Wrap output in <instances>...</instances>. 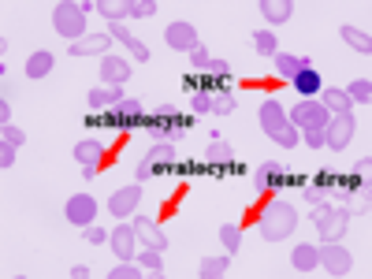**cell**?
Segmentation results:
<instances>
[{"mask_svg": "<svg viewBox=\"0 0 372 279\" xmlns=\"http://www.w3.org/2000/svg\"><path fill=\"white\" fill-rule=\"evenodd\" d=\"M86 8H89V4H56V11H52L56 34L68 37L71 45L86 37Z\"/></svg>", "mask_w": 372, "mask_h": 279, "instance_id": "cell-3", "label": "cell"}, {"mask_svg": "<svg viewBox=\"0 0 372 279\" xmlns=\"http://www.w3.org/2000/svg\"><path fill=\"white\" fill-rule=\"evenodd\" d=\"M108 34H112V37H119V42H123V45H127L130 52H135V60H149V49H145V45L138 42V37L127 30L123 23H112V30H108Z\"/></svg>", "mask_w": 372, "mask_h": 279, "instance_id": "cell-21", "label": "cell"}, {"mask_svg": "<svg viewBox=\"0 0 372 279\" xmlns=\"http://www.w3.org/2000/svg\"><path fill=\"white\" fill-rule=\"evenodd\" d=\"M108 275H112V279H138L142 272L135 268V264H116V268H112Z\"/></svg>", "mask_w": 372, "mask_h": 279, "instance_id": "cell-44", "label": "cell"}, {"mask_svg": "<svg viewBox=\"0 0 372 279\" xmlns=\"http://www.w3.org/2000/svg\"><path fill=\"white\" fill-rule=\"evenodd\" d=\"M290 86H294V89L302 93V97H313V93L321 89V75H316V68L309 63V68H302L294 78H290Z\"/></svg>", "mask_w": 372, "mask_h": 279, "instance_id": "cell-20", "label": "cell"}, {"mask_svg": "<svg viewBox=\"0 0 372 279\" xmlns=\"http://www.w3.org/2000/svg\"><path fill=\"white\" fill-rule=\"evenodd\" d=\"M112 45V34H86L82 42H75L68 52L71 56H97V52H108Z\"/></svg>", "mask_w": 372, "mask_h": 279, "instance_id": "cell-17", "label": "cell"}, {"mask_svg": "<svg viewBox=\"0 0 372 279\" xmlns=\"http://www.w3.org/2000/svg\"><path fill=\"white\" fill-rule=\"evenodd\" d=\"M156 4L153 0H127V16H135V19H145V16H153Z\"/></svg>", "mask_w": 372, "mask_h": 279, "instance_id": "cell-36", "label": "cell"}, {"mask_svg": "<svg viewBox=\"0 0 372 279\" xmlns=\"http://www.w3.org/2000/svg\"><path fill=\"white\" fill-rule=\"evenodd\" d=\"M220 238H223V246H228V254H235V249L242 246V231H238L235 223H228V228L220 231Z\"/></svg>", "mask_w": 372, "mask_h": 279, "instance_id": "cell-37", "label": "cell"}, {"mask_svg": "<svg viewBox=\"0 0 372 279\" xmlns=\"http://www.w3.org/2000/svg\"><path fill=\"white\" fill-rule=\"evenodd\" d=\"M302 142L309 149H324V130H302Z\"/></svg>", "mask_w": 372, "mask_h": 279, "instance_id": "cell-43", "label": "cell"}, {"mask_svg": "<svg viewBox=\"0 0 372 279\" xmlns=\"http://www.w3.org/2000/svg\"><path fill=\"white\" fill-rule=\"evenodd\" d=\"M97 11H101L104 19H112V23L127 19V4H112V0H97Z\"/></svg>", "mask_w": 372, "mask_h": 279, "instance_id": "cell-34", "label": "cell"}, {"mask_svg": "<svg viewBox=\"0 0 372 279\" xmlns=\"http://www.w3.org/2000/svg\"><path fill=\"white\" fill-rule=\"evenodd\" d=\"M261 16L268 19V23H287L290 16H294V4H290V0H264Z\"/></svg>", "mask_w": 372, "mask_h": 279, "instance_id": "cell-22", "label": "cell"}, {"mask_svg": "<svg viewBox=\"0 0 372 279\" xmlns=\"http://www.w3.org/2000/svg\"><path fill=\"white\" fill-rule=\"evenodd\" d=\"M313 223H316V231H321L324 242H339V238L347 235L350 212H347V209H335V205H316Z\"/></svg>", "mask_w": 372, "mask_h": 279, "instance_id": "cell-4", "label": "cell"}, {"mask_svg": "<svg viewBox=\"0 0 372 279\" xmlns=\"http://www.w3.org/2000/svg\"><path fill=\"white\" fill-rule=\"evenodd\" d=\"M316 264H324L331 275H347L350 272V254L335 242H324V246H316Z\"/></svg>", "mask_w": 372, "mask_h": 279, "instance_id": "cell-9", "label": "cell"}, {"mask_svg": "<svg viewBox=\"0 0 372 279\" xmlns=\"http://www.w3.org/2000/svg\"><path fill=\"white\" fill-rule=\"evenodd\" d=\"M101 78H104L108 86H123L127 78H130V63L119 60V56H104V60H101Z\"/></svg>", "mask_w": 372, "mask_h": 279, "instance_id": "cell-18", "label": "cell"}, {"mask_svg": "<svg viewBox=\"0 0 372 279\" xmlns=\"http://www.w3.org/2000/svg\"><path fill=\"white\" fill-rule=\"evenodd\" d=\"M302 68H309V60H302V56H275V71L283 78H294Z\"/></svg>", "mask_w": 372, "mask_h": 279, "instance_id": "cell-28", "label": "cell"}, {"mask_svg": "<svg viewBox=\"0 0 372 279\" xmlns=\"http://www.w3.org/2000/svg\"><path fill=\"white\" fill-rule=\"evenodd\" d=\"M342 42H347L350 49H357V52H372V37L365 30H354V26H342Z\"/></svg>", "mask_w": 372, "mask_h": 279, "instance_id": "cell-27", "label": "cell"}, {"mask_svg": "<svg viewBox=\"0 0 372 279\" xmlns=\"http://www.w3.org/2000/svg\"><path fill=\"white\" fill-rule=\"evenodd\" d=\"M0 164H4V171L16 164V145H4V149H0Z\"/></svg>", "mask_w": 372, "mask_h": 279, "instance_id": "cell-46", "label": "cell"}, {"mask_svg": "<svg viewBox=\"0 0 372 279\" xmlns=\"http://www.w3.org/2000/svg\"><path fill=\"white\" fill-rule=\"evenodd\" d=\"M190 60H194V68H197V71H209V60H212V56H209V49H205V45H197V49L190 52Z\"/></svg>", "mask_w": 372, "mask_h": 279, "instance_id": "cell-42", "label": "cell"}, {"mask_svg": "<svg viewBox=\"0 0 372 279\" xmlns=\"http://www.w3.org/2000/svg\"><path fill=\"white\" fill-rule=\"evenodd\" d=\"M119 101H123L119 86H97V89H89V108H104V104H119Z\"/></svg>", "mask_w": 372, "mask_h": 279, "instance_id": "cell-26", "label": "cell"}, {"mask_svg": "<svg viewBox=\"0 0 372 279\" xmlns=\"http://www.w3.org/2000/svg\"><path fill=\"white\" fill-rule=\"evenodd\" d=\"M275 142H279V145H287V149H294V145L302 142V130H298V127H283V130L275 135Z\"/></svg>", "mask_w": 372, "mask_h": 279, "instance_id": "cell-38", "label": "cell"}, {"mask_svg": "<svg viewBox=\"0 0 372 279\" xmlns=\"http://www.w3.org/2000/svg\"><path fill=\"white\" fill-rule=\"evenodd\" d=\"M171 164H175V145L156 142L153 149L138 161V182H142V179H149V175H156V171H164V168H171Z\"/></svg>", "mask_w": 372, "mask_h": 279, "instance_id": "cell-7", "label": "cell"}, {"mask_svg": "<svg viewBox=\"0 0 372 279\" xmlns=\"http://www.w3.org/2000/svg\"><path fill=\"white\" fill-rule=\"evenodd\" d=\"M321 104L328 108V116H331V112H335V116H350V108H354V101H350L342 89H328Z\"/></svg>", "mask_w": 372, "mask_h": 279, "instance_id": "cell-23", "label": "cell"}, {"mask_svg": "<svg viewBox=\"0 0 372 279\" xmlns=\"http://www.w3.org/2000/svg\"><path fill=\"white\" fill-rule=\"evenodd\" d=\"M328 119H331V116H328V108H324L321 101L302 97L294 108H290V119H287V123H290V127H298V130H324V127H328Z\"/></svg>", "mask_w": 372, "mask_h": 279, "instance_id": "cell-5", "label": "cell"}, {"mask_svg": "<svg viewBox=\"0 0 372 279\" xmlns=\"http://www.w3.org/2000/svg\"><path fill=\"white\" fill-rule=\"evenodd\" d=\"M68 223H75V228H86V223H93L97 220V202H93L89 194H78V197H71L68 202Z\"/></svg>", "mask_w": 372, "mask_h": 279, "instance_id": "cell-12", "label": "cell"}, {"mask_svg": "<svg viewBox=\"0 0 372 279\" xmlns=\"http://www.w3.org/2000/svg\"><path fill=\"white\" fill-rule=\"evenodd\" d=\"M212 112H216V116L235 112V97H231V93H216V101H212Z\"/></svg>", "mask_w": 372, "mask_h": 279, "instance_id": "cell-40", "label": "cell"}, {"mask_svg": "<svg viewBox=\"0 0 372 279\" xmlns=\"http://www.w3.org/2000/svg\"><path fill=\"white\" fill-rule=\"evenodd\" d=\"M305 202H313V205H328L331 202V190L324 182H316V186H305Z\"/></svg>", "mask_w": 372, "mask_h": 279, "instance_id": "cell-35", "label": "cell"}, {"mask_svg": "<svg viewBox=\"0 0 372 279\" xmlns=\"http://www.w3.org/2000/svg\"><path fill=\"white\" fill-rule=\"evenodd\" d=\"M138 261H142V272H149V275H161V272H164V264H161V249H153V246H145V254H142Z\"/></svg>", "mask_w": 372, "mask_h": 279, "instance_id": "cell-30", "label": "cell"}, {"mask_svg": "<svg viewBox=\"0 0 372 279\" xmlns=\"http://www.w3.org/2000/svg\"><path fill=\"white\" fill-rule=\"evenodd\" d=\"M82 238H86V242H93V246H101V242H108V231H101L97 228V223H86V228H82Z\"/></svg>", "mask_w": 372, "mask_h": 279, "instance_id": "cell-39", "label": "cell"}, {"mask_svg": "<svg viewBox=\"0 0 372 279\" xmlns=\"http://www.w3.org/2000/svg\"><path fill=\"white\" fill-rule=\"evenodd\" d=\"M135 231H138V238H142V242H145V246L161 249V254H164V249H168V235L161 231V223H153V220H145V216H138V220H135Z\"/></svg>", "mask_w": 372, "mask_h": 279, "instance_id": "cell-16", "label": "cell"}, {"mask_svg": "<svg viewBox=\"0 0 372 279\" xmlns=\"http://www.w3.org/2000/svg\"><path fill=\"white\" fill-rule=\"evenodd\" d=\"M142 127L153 135V142H168L171 145L186 127H190V116H182V112L171 108V104H164V108H156V116H145Z\"/></svg>", "mask_w": 372, "mask_h": 279, "instance_id": "cell-2", "label": "cell"}, {"mask_svg": "<svg viewBox=\"0 0 372 279\" xmlns=\"http://www.w3.org/2000/svg\"><path fill=\"white\" fill-rule=\"evenodd\" d=\"M205 161H209V164H235V153H231V145L223 142V138L212 135V145L205 149Z\"/></svg>", "mask_w": 372, "mask_h": 279, "instance_id": "cell-25", "label": "cell"}, {"mask_svg": "<svg viewBox=\"0 0 372 279\" xmlns=\"http://www.w3.org/2000/svg\"><path fill=\"white\" fill-rule=\"evenodd\" d=\"M347 97H350V101H361V104H368V101H372V82H368V78H357V82H350Z\"/></svg>", "mask_w": 372, "mask_h": 279, "instance_id": "cell-33", "label": "cell"}, {"mask_svg": "<svg viewBox=\"0 0 372 279\" xmlns=\"http://www.w3.org/2000/svg\"><path fill=\"white\" fill-rule=\"evenodd\" d=\"M254 49L261 52V56H275V52H279L275 49V34L272 30H257L254 34Z\"/></svg>", "mask_w": 372, "mask_h": 279, "instance_id": "cell-32", "label": "cell"}, {"mask_svg": "<svg viewBox=\"0 0 372 279\" xmlns=\"http://www.w3.org/2000/svg\"><path fill=\"white\" fill-rule=\"evenodd\" d=\"M212 101H216V93H194L190 108L194 112H212Z\"/></svg>", "mask_w": 372, "mask_h": 279, "instance_id": "cell-41", "label": "cell"}, {"mask_svg": "<svg viewBox=\"0 0 372 279\" xmlns=\"http://www.w3.org/2000/svg\"><path fill=\"white\" fill-rule=\"evenodd\" d=\"M164 42H168L171 49H179V52H194L197 45H202V42H197L194 23H186V19H179V23H171V26H168Z\"/></svg>", "mask_w": 372, "mask_h": 279, "instance_id": "cell-11", "label": "cell"}, {"mask_svg": "<svg viewBox=\"0 0 372 279\" xmlns=\"http://www.w3.org/2000/svg\"><path fill=\"white\" fill-rule=\"evenodd\" d=\"M287 182H294L287 175V168L283 164H275V161H268V164H261L257 168V175H254V186L261 194H268V190H279V186H287Z\"/></svg>", "mask_w": 372, "mask_h": 279, "instance_id": "cell-10", "label": "cell"}, {"mask_svg": "<svg viewBox=\"0 0 372 279\" xmlns=\"http://www.w3.org/2000/svg\"><path fill=\"white\" fill-rule=\"evenodd\" d=\"M142 119H145V112H142V101H119V104H112V112L108 116H101L97 123H104V127H116V130H135V127H142Z\"/></svg>", "mask_w": 372, "mask_h": 279, "instance_id": "cell-6", "label": "cell"}, {"mask_svg": "<svg viewBox=\"0 0 372 279\" xmlns=\"http://www.w3.org/2000/svg\"><path fill=\"white\" fill-rule=\"evenodd\" d=\"M261 127H264V135H268V138H275L283 127H290L287 123V108L275 97H268V101L261 104Z\"/></svg>", "mask_w": 372, "mask_h": 279, "instance_id": "cell-13", "label": "cell"}, {"mask_svg": "<svg viewBox=\"0 0 372 279\" xmlns=\"http://www.w3.org/2000/svg\"><path fill=\"white\" fill-rule=\"evenodd\" d=\"M197 275H202V279H212V275H228V257H209L205 264H202V268H197Z\"/></svg>", "mask_w": 372, "mask_h": 279, "instance_id": "cell-31", "label": "cell"}, {"mask_svg": "<svg viewBox=\"0 0 372 279\" xmlns=\"http://www.w3.org/2000/svg\"><path fill=\"white\" fill-rule=\"evenodd\" d=\"M298 228V212L290 202H272L261 216V238L264 242H283V238Z\"/></svg>", "mask_w": 372, "mask_h": 279, "instance_id": "cell-1", "label": "cell"}, {"mask_svg": "<svg viewBox=\"0 0 372 279\" xmlns=\"http://www.w3.org/2000/svg\"><path fill=\"white\" fill-rule=\"evenodd\" d=\"M52 71V52H45V49H37L30 60H26V78H45Z\"/></svg>", "mask_w": 372, "mask_h": 279, "instance_id": "cell-24", "label": "cell"}, {"mask_svg": "<svg viewBox=\"0 0 372 279\" xmlns=\"http://www.w3.org/2000/svg\"><path fill=\"white\" fill-rule=\"evenodd\" d=\"M23 142H26V135H23L19 127H4V145H16V149H19Z\"/></svg>", "mask_w": 372, "mask_h": 279, "instance_id": "cell-45", "label": "cell"}, {"mask_svg": "<svg viewBox=\"0 0 372 279\" xmlns=\"http://www.w3.org/2000/svg\"><path fill=\"white\" fill-rule=\"evenodd\" d=\"M290 261H294L298 272H313V268H316V246H298Z\"/></svg>", "mask_w": 372, "mask_h": 279, "instance_id": "cell-29", "label": "cell"}, {"mask_svg": "<svg viewBox=\"0 0 372 279\" xmlns=\"http://www.w3.org/2000/svg\"><path fill=\"white\" fill-rule=\"evenodd\" d=\"M101 156H104V149H101V142H93V138H86V142L75 145V161L82 164V168H97Z\"/></svg>", "mask_w": 372, "mask_h": 279, "instance_id": "cell-19", "label": "cell"}, {"mask_svg": "<svg viewBox=\"0 0 372 279\" xmlns=\"http://www.w3.org/2000/svg\"><path fill=\"white\" fill-rule=\"evenodd\" d=\"M354 116H335V119H328V127H324V145H331V149H347V145L354 142Z\"/></svg>", "mask_w": 372, "mask_h": 279, "instance_id": "cell-8", "label": "cell"}, {"mask_svg": "<svg viewBox=\"0 0 372 279\" xmlns=\"http://www.w3.org/2000/svg\"><path fill=\"white\" fill-rule=\"evenodd\" d=\"M138 202H142V182H130V186H123V190H116V194H112L108 209L116 212L119 220H127L130 212L138 209Z\"/></svg>", "mask_w": 372, "mask_h": 279, "instance_id": "cell-14", "label": "cell"}, {"mask_svg": "<svg viewBox=\"0 0 372 279\" xmlns=\"http://www.w3.org/2000/svg\"><path fill=\"white\" fill-rule=\"evenodd\" d=\"M108 242H112V254H116L119 261H130V257H135V242H138L135 223H130V228H127V223H119V228L112 231Z\"/></svg>", "mask_w": 372, "mask_h": 279, "instance_id": "cell-15", "label": "cell"}]
</instances>
